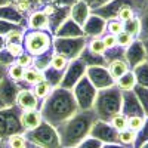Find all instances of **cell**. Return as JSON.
I'll return each mask as SVG.
<instances>
[{
  "instance_id": "obj_29",
  "label": "cell",
  "mask_w": 148,
  "mask_h": 148,
  "mask_svg": "<svg viewBox=\"0 0 148 148\" xmlns=\"http://www.w3.org/2000/svg\"><path fill=\"white\" fill-rule=\"evenodd\" d=\"M64 73L65 71H59V70H55V68H46L43 71L45 74V80L49 82L52 84V88H58L61 86V82H62V77H64Z\"/></svg>"
},
{
  "instance_id": "obj_37",
  "label": "cell",
  "mask_w": 148,
  "mask_h": 148,
  "mask_svg": "<svg viewBox=\"0 0 148 148\" xmlns=\"http://www.w3.org/2000/svg\"><path fill=\"white\" fill-rule=\"evenodd\" d=\"M24 71H25V68H22L21 65L14 62L12 65L8 67V77L12 79L15 83H19L22 80V77H24Z\"/></svg>"
},
{
  "instance_id": "obj_20",
  "label": "cell",
  "mask_w": 148,
  "mask_h": 148,
  "mask_svg": "<svg viewBox=\"0 0 148 148\" xmlns=\"http://www.w3.org/2000/svg\"><path fill=\"white\" fill-rule=\"evenodd\" d=\"M90 9L89 6L86 5L84 2H80V0H77L76 3H74L71 6V10H70V18L77 24V25H80L83 28V25L86 24V21L89 19L90 16Z\"/></svg>"
},
{
  "instance_id": "obj_24",
  "label": "cell",
  "mask_w": 148,
  "mask_h": 148,
  "mask_svg": "<svg viewBox=\"0 0 148 148\" xmlns=\"http://www.w3.org/2000/svg\"><path fill=\"white\" fill-rule=\"evenodd\" d=\"M107 68L111 74V77H113L114 82H117L120 77H123L127 71H130V67L127 65V62L125 61V58H121V59H114V61H111V62L107 64Z\"/></svg>"
},
{
  "instance_id": "obj_4",
  "label": "cell",
  "mask_w": 148,
  "mask_h": 148,
  "mask_svg": "<svg viewBox=\"0 0 148 148\" xmlns=\"http://www.w3.org/2000/svg\"><path fill=\"white\" fill-rule=\"evenodd\" d=\"M22 46L33 58L53 53V36L45 30H25Z\"/></svg>"
},
{
  "instance_id": "obj_23",
  "label": "cell",
  "mask_w": 148,
  "mask_h": 148,
  "mask_svg": "<svg viewBox=\"0 0 148 148\" xmlns=\"http://www.w3.org/2000/svg\"><path fill=\"white\" fill-rule=\"evenodd\" d=\"M82 36H84L83 28L77 25L71 18H68L53 34V37H82Z\"/></svg>"
},
{
  "instance_id": "obj_21",
  "label": "cell",
  "mask_w": 148,
  "mask_h": 148,
  "mask_svg": "<svg viewBox=\"0 0 148 148\" xmlns=\"http://www.w3.org/2000/svg\"><path fill=\"white\" fill-rule=\"evenodd\" d=\"M27 30H45L49 31V19L42 9L34 10L27 16ZM51 33V31H49Z\"/></svg>"
},
{
  "instance_id": "obj_7",
  "label": "cell",
  "mask_w": 148,
  "mask_h": 148,
  "mask_svg": "<svg viewBox=\"0 0 148 148\" xmlns=\"http://www.w3.org/2000/svg\"><path fill=\"white\" fill-rule=\"evenodd\" d=\"M88 45V39L82 37H53V52L65 56L68 61L77 59Z\"/></svg>"
},
{
  "instance_id": "obj_17",
  "label": "cell",
  "mask_w": 148,
  "mask_h": 148,
  "mask_svg": "<svg viewBox=\"0 0 148 148\" xmlns=\"http://www.w3.org/2000/svg\"><path fill=\"white\" fill-rule=\"evenodd\" d=\"M21 111H28V110H40V99L34 95L33 89H19L16 96V104Z\"/></svg>"
},
{
  "instance_id": "obj_22",
  "label": "cell",
  "mask_w": 148,
  "mask_h": 148,
  "mask_svg": "<svg viewBox=\"0 0 148 148\" xmlns=\"http://www.w3.org/2000/svg\"><path fill=\"white\" fill-rule=\"evenodd\" d=\"M9 5H12L21 15H24L25 18L30 14H33L34 10H39L42 8L40 0H9Z\"/></svg>"
},
{
  "instance_id": "obj_36",
  "label": "cell",
  "mask_w": 148,
  "mask_h": 148,
  "mask_svg": "<svg viewBox=\"0 0 148 148\" xmlns=\"http://www.w3.org/2000/svg\"><path fill=\"white\" fill-rule=\"evenodd\" d=\"M25 30H27V28L19 27V28H15V30L9 31V33L5 36V42H6V45H8V43H22V40H24V34H25Z\"/></svg>"
},
{
  "instance_id": "obj_38",
  "label": "cell",
  "mask_w": 148,
  "mask_h": 148,
  "mask_svg": "<svg viewBox=\"0 0 148 148\" xmlns=\"http://www.w3.org/2000/svg\"><path fill=\"white\" fill-rule=\"evenodd\" d=\"M145 142H148V116L145 119V123L141 127V130L136 132V141H135L133 148H141Z\"/></svg>"
},
{
  "instance_id": "obj_25",
  "label": "cell",
  "mask_w": 148,
  "mask_h": 148,
  "mask_svg": "<svg viewBox=\"0 0 148 148\" xmlns=\"http://www.w3.org/2000/svg\"><path fill=\"white\" fill-rule=\"evenodd\" d=\"M79 58L86 64V67H96V65H104V67H107L105 58L101 56V55H96V53L90 52L88 47L83 49V52H82V55H80Z\"/></svg>"
},
{
  "instance_id": "obj_47",
  "label": "cell",
  "mask_w": 148,
  "mask_h": 148,
  "mask_svg": "<svg viewBox=\"0 0 148 148\" xmlns=\"http://www.w3.org/2000/svg\"><path fill=\"white\" fill-rule=\"evenodd\" d=\"M15 58L12 56L6 49H3V51H0V64H3L5 67H9V65H12L15 62Z\"/></svg>"
},
{
  "instance_id": "obj_56",
  "label": "cell",
  "mask_w": 148,
  "mask_h": 148,
  "mask_svg": "<svg viewBox=\"0 0 148 148\" xmlns=\"http://www.w3.org/2000/svg\"><path fill=\"white\" fill-rule=\"evenodd\" d=\"M3 108H6V105L3 104V101H2V98H0V110H3Z\"/></svg>"
},
{
  "instance_id": "obj_50",
  "label": "cell",
  "mask_w": 148,
  "mask_h": 148,
  "mask_svg": "<svg viewBox=\"0 0 148 148\" xmlns=\"http://www.w3.org/2000/svg\"><path fill=\"white\" fill-rule=\"evenodd\" d=\"M80 2H84L86 5L89 6L90 12H92V10H95V9H99V8L105 6L107 3L111 2V0H80Z\"/></svg>"
},
{
  "instance_id": "obj_55",
  "label": "cell",
  "mask_w": 148,
  "mask_h": 148,
  "mask_svg": "<svg viewBox=\"0 0 148 148\" xmlns=\"http://www.w3.org/2000/svg\"><path fill=\"white\" fill-rule=\"evenodd\" d=\"M5 5H9V0H0V6H5Z\"/></svg>"
},
{
  "instance_id": "obj_42",
  "label": "cell",
  "mask_w": 148,
  "mask_h": 148,
  "mask_svg": "<svg viewBox=\"0 0 148 148\" xmlns=\"http://www.w3.org/2000/svg\"><path fill=\"white\" fill-rule=\"evenodd\" d=\"M123 30H125V25H123V22H121L120 19L114 18V19L107 21V33L113 34V36H117V34H120Z\"/></svg>"
},
{
  "instance_id": "obj_6",
  "label": "cell",
  "mask_w": 148,
  "mask_h": 148,
  "mask_svg": "<svg viewBox=\"0 0 148 148\" xmlns=\"http://www.w3.org/2000/svg\"><path fill=\"white\" fill-rule=\"evenodd\" d=\"M16 133H24L21 125V110L16 105L0 110V139L6 141L9 136Z\"/></svg>"
},
{
  "instance_id": "obj_41",
  "label": "cell",
  "mask_w": 148,
  "mask_h": 148,
  "mask_svg": "<svg viewBox=\"0 0 148 148\" xmlns=\"http://www.w3.org/2000/svg\"><path fill=\"white\" fill-rule=\"evenodd\" d=\"M116 40H117V46H120V47H123V49H127L136 39H135L132 34H129V33H126V31H121L120 34L116 36Z\"/></svg>"
},
{
  "instance_id": "obj_3",
  "label": "cell",
  "mask_w": 148,
  "mask_h": 148,
  "mask_svg": "<svg viewBox=\"0 0 148 148\" xmlns=\"http://www.w3.org/2000/svg\"><path fill=\"white\" fill-rule=\"evenodd\" d=\"M123 104V92L117 88V84L107 89H101L96 92V98L93 102V111L96 113L98 120L110 121L116 114L121 113Z\"/></svg>"
},
{
  "instance_id": "obj_57",
  "label": "cell",
  "mask_w": 148,
  "mask_h": 148,
  "mask_svg": "<svg viewBox=\"0 0 148 148\" xmlns=\"http://www.w3.org/2000/svg\"><path fill=\"white\" fill-rule=\"evenodd\" d=\"M0 148H5V141L0 139Z\"/></svg>"
},
{
  "instance_id": "obj_13",
  "label": "cell",
  "mask_w": 148,
  "mask_h": 148,
  "mask_svg": "<svg viewBox=\"0 0 148 148\" xmlns=\"http://www.w3.org/2000/svg\"><path fill=\"white\" fill-rule=\"evenodd\" d=\"M121 114H125L127 119L133 116H145L144 108L138 99V96L135 95L133 90H125L123 92V104H121Z\"/></svg>"
},
{
  "instance_id": "obj_52",
  "label": "cell",
  "mask_w": 148,
  "mask_h": 148,
  "mask_svg": "<svg viewBox=\"0 0 148 148\" xmlns=\"http://www.w3.org/2000/svg\"><path fill=\"white\" fill-rule=\"evenodd\" d=\"M102 148H129V147H125L121 144H104Z\"/></svg>"
},
{
  "instance_id": "obj_44",
  "label": "cell",
  "mask_w": 148,
  "mask_h": 148,
  "mask_svg": "<svg viewBox=\"0 0 148 148\" xmlns=\"http://www.w3.org/2000/svg\"><path fill=\"white\" fill-rule=\"evenodd\" d=\"M15 62H16L18 65H21L22 68H30V67H33V64H34V58H33L30 53L24 52V53H21V55L16 58Z\"/></svg>"
},
{
  "instance_id": "obj_59",
  "label": "cell",
  "mask_w": 148,
  "mask_h": 148,
  "mask_svg": "<svg viewBox=\"0 0 148 148\" xmlns=\"http://www.w3.org/2000/svg\"><path fill=\"white\" fill-rule=\"evenodd\" d=\"M27 148H36V147H34V145H33V144H30V145H28V147H27Z\"/></svg>"
},
{
  "instance_id": "obj_19",
  "label": "cell",
  "mask_w": 148,
  "mask_h": 148,
  "mask_svg": "<svg viewBox=\"0 0 148 148\" xmlns=\"http://www.w3.org/2000/svg\"><path fill=\"white\" fill-rule=\"evenodd\" d=\"M43 80H45L43 71L37 70L34 67H30V68H25V71H24V77L18 83V86H19V89H31V88H34L36 84L42 83Z\"/></svg>"
},
{
  "instance_id": "obj_2",
  "label": "cell",
  "mask_w": 148,
  "mask_h": 148,
  "mask_svg": "<svg viewBox=\"0 0 148 148\" xmlns=\"http://www.w3.org/2000/svg\"><path fill=\"white\" fill-rule=\"evenodd\" d=\"M98 120L96 113L93 108L77 111L71 119L64 121L61 126L56 127V132L59 135V141L62 148H76L82 141L90 135V129Z\"/></svg>"
},
{
  "instance_id": "obj_8",
  "label": "cell",
  "mask_w": 148,
  "mask_h": 148,
  "mask_svg": "<svg viewBox=\"0 0 148 148\" xmlns=\"http://www.w3.org/2000/svg\"><path fill=\"white\" fill-rule=\"evenodd\" d=\"M96 92L98 90L93 88V84L89 82V79L86 77V76L76 86H74L73 93H74V98H76L80 111L90 110L93 107L95 98H96Z\"/></svg>"
},
{
  "instance_id": "obj_14",
  "label": "cell",
  "mask_w": 148,
  "mask_h": 148,
  "mask_svg": "<svg viewBox=\"0 0 148 148\" xmlns=\"http://www.w3.org/2000/svg\"><path fill=\"white\" fill-rule=\"evenodd\" d=\"M125 61L127 62V65L130 67V70H133L136 65L142 64L147 61V53H145V47L144 43L141 40H135L125 52Z\"/></svg>"
},
{
  "instance_id": "obj_28",
  "label": "cell",
  "mask_w": 148,
  "mask_h": 148,
  "mask_svg": "<svg viewBox=\"0 0 148 148\" xmlns=\"http://www.w3.org/2000/svg\"><path fill=\"white\" fill-rule=\"evenodd\" d=\"M116 84H117V88H119L121 92H125V90H133V88L136 86V80H135L133 71H132V70L127 71L125 76L120 77V79L116 82Z\"/></svg>"
},
{
  "instance_id": "obj_33",
  "label": "cell",
  "mask_w": 148,
  "mask_h": 148,
  "mask_svg": "<svg viewBox=\"0 0 148 148\" xmlns=\"http://www.w3.org/2000/svg\"><path fill=\"white\" fill-rule=\"evenodd\" d=\"M123 25H125V30H123V31L132 34L135 39H138V37H139V33H141V21H139L138 16H135V18L126 21V22H123Z\"/></svg>"
},
{
  "instance_id": "obj_11",
  "label": "cell",
  "mask_w": 148,
  "mask_h": 148,
  "mask_svg": "<svg viewBox=\"0 0 148 148\" xmlns=\"http://www.w3.org/2000/svg\"><path fill=\"white\" fill-rule=\"evenodd\" d=\"M86 77L89 79V82L93 84V88L96 90L107 89V88H111V86L116 84V82L111 77L108 68L104 67V65L88 67L86 68Z\"/></svg>"
},
{
  "instance_id": "obj_40",
  "label": "cell",
  "mask_w": 148,
  "mask_h": 148,
  "mask_svg": "<svg viewBox=\"0 0 148 148\" xmlns=\"http://www.w3.org/2000/svg\"><path fill=\"white\" fill-rule=\"evenodd\" d=\"M108 123H110V125L113 126L117 132H121V130L127 129V117H126L125 114H121V113L116 114V116L111 119Z\"/></svg>"
},
{
  "instance_id": "obj_49",
  "label": "cell",
  "mask_w": 148,
  "mask_h": 148,
  "mask_svg": "<svg viewBox=\"0 0 148 148\" xmlns=\"http://www.w3.org/2000/svg\"><path fill=\"white\" fill-rule=\"evenodd\" d=\"M102 42H104V45H105V47L107 49H113V47H116L117 46V40H116V36H113V34H110V33H104L102 34Z\"/></svg>"
},
{
  "instance_id": "obj_26",
  "label": "cell",
  "mask_w": 148,
  "mask_h": 148,
  "mask_svg": "<svg viewBox=\"0 0 148 148\" xmlns=\"http://www.w3.org/2000/svg\"><path fill=\"white\" fill-rule=\"evenodd\" d=\"M135 74V80H136V84L144 86V88H148V61L136 65L133 70Z\"/></svg>"
},
{
  "instance_id": "obj_5",
  "label": "cell",
  "mask_w": 148,
  "mask_h": 148,
  "mask_svg": "<svg viewBox=\"0 0 148 148\" xmlns=\"http://www.w3.org/2000/svg\"><path fill=\"white\" fill-rule=\"evenodd\" d=\"M25 138L37 148H62L56 129L46 121H43L39 127L25 132Z\"/></svg>"
},
{
  "instance_id": "obj_35",
  "label": "cell",
  "mask_w": 148,
  "mask_h": 148,
  "mask_svg": "<svg viewBox=\"0 0 148 148\" xmlns=\"http://www.w3.org/2000/svg\"><path fill=\"white\" fill-rule=\"evenodd\" d=\"M139 21H141V33H139V37L138 40L144 42L148 39V6L139 14Z\"/></svg>"
},
{
  "instance_id": "obj_43",
  "label": "cell",
  "mask_w": 148,
  "mask_h": 148,
  "mask_svg": "<svg viewBox=\"0 0 148 148\" xmlns=\"http://www.w3.org/2000/svg\"><path fill=\"white\" fill-rule=\"evenodd\" d=\"M145 119L144 116H133V117H129L127 119V129L133 130V132H138L141 130V127L144 126L145 123Z\"/></svg>"
},
{
  "instance_id": "obj_58",
  "label": "cell",
  "mask_w": 148,
  "mask_h": 148,
  "mask_svg": "<svg viewBox=\"0 0 148 148\" xmlns=\"http://www.w3.org/2000/svg\"><path fill=\"white\" fill-rule=\"evenodd\" d=\"M141 148H148V142H145V144H144V145H142Z\"/></svg>"
},
{
  "instance_id": "obj_10",
  "label": "cell",
  "mask_w": 148,
  "mask_h": 148,
  "mask_svg": "<svg viewBox=\"0 0 148 148\" xmlns=\"http://www.w3.org/2000/svg\"><path fill=\"white\" fill-rule=\"evenodd\" d=\"M45 15L49 19V31L53 36L58 28L70 18V10L71 6H58V5H45L43 9Z\"/></svg>"
},
{
  "instance_id": "obj_18",
  "label": "cell",
  "mask_w": 148,
  "mask_h": 148,
  "mask_svg": "<svg viewBox=\"0 0 148 148\" xmlns=\"http://www.w3.org/2000/svg\"><path fill=\"white\" fill-rule=\"evenodd\" d=\"M43 123V117L40 110H28V111H21V125L24 129V133L39 127Z\"/></svg>"
},
{
  "instance_id": "obj_34",
  "label": "cell",
  "mask_w": 148,
  "mask_h": 148,
  "mask_svg": "<svg viewBox=\"0 0 148 148\" xmlns=\"http://www.w3.org/2000/svg\"><path fill=\"white\" fill-rule=\"evenodd\" d=\"M133 92H135V95L138 96V99H139V102H141V105L144 108L145 116H148V88H144V86L136 84L133 88Z\"/></svg>"
},
{
  "instance_id": "obj_27",
  "label": "cell",
  "mask_w": 148,
  "mask_h": 148,
  "mask_svg": "<svg viewBox=\"0 0 148 148\" xmlns=\"http://www.w3.org/2000/svg\"><path fill=\"white\" fill-rule=\"evenodd\" d=\"M30 145L28 139L25 138V133L12 135L5 141V148H27Z\"/></svg>"
},
{
  "instance_id": "obj_60",
  "label": "cell",
  "mask_w": 148,
  "mask_h": 148,
  "mask_svg": "<svg viewBox=\"0 0 148 148\" xmlns=\"http://www.w3.org/2000/svg\"><path fill=\"white\" fill-rule=\"evenodd\" d=\"M36 148H37V147H36Z\"/></svg>"
},
{
  "instance_id": "obj_1",
  "label": "cell",
  "mask_w": 148,
  "mask_h": 148,
  "mask_svg": "<svg viewBox=\"0 0 148 148\" xmlns=\"http://www.w3.org/2000/svg\"><path fill=\"white\" fill-rule=\"evenodd\" d=\"M77 111L80 110L73 90L61 88V86L52 89V92L49 93L46 99L42 101L40 105L43 121L49 123L55 129L62 125L64 121H67L68 119H71Z\"/></svg>"
},
{
  "instance_id": "obj_53",
  "label": "cell",
  "mask_w": 148,
  "mask_h": 148,
  "mask_svg": "<svg viewBox=\"0 0 148 148\" xmlns=\"http://www.w3.org/2000/svg\"><path fill=\"white\" fill-rule=\"evenodd\" d=\"M6 46V42H5V36H0V51H3Z\"/></svg>"
},
{
  "instance_id": "obj_51",
  "label": "cell",
  "mask_w": 148,
  "mask_h": 148,
  "mask_svg": "<svg viewBox=\"0 0 148 148\" xmlns=\"http://www.w3.org/2000/svg\"><path fill=\"white\" fill-rule=\"evenodd\" d=\"M8 76V67H5L3 64H0V82Z\"/></svg>"
},
{
  "instance_id": "obj_31",
  "label": "cell",
  "mask_w": 148,
  "mask_h": 148,
  "mask_svg": "<svg viewBox=\"0 0 148 148\" xmlns=\"http://www.w3.org/2000/svg\"><path fill=\"white\" fill-rule=\"evenodd\" d=\"M135 141H136V132H133L130 129H125V130L119 132V144L133 148Z\"/></svg>"
},
{
  "instance_id": "obj_39",
  "label": "cell",
  "mask_w": 148,
  "mask_h": 148,
  "mask_svg": "<svg viewBox=\"0 0 148 148\" xmlns=\"http://www.w3.org/2000/svg\"><path fill=\"white\" fill-rule=\"evenodd\" d=\"M68 62H70V61H68L65 56H62V55H59V53H55V52H53L52 59H51V65H49V67H51V68H55V70H59V71H65Z\"/></svg>"
},
{
  "instance_id": "obj_16",
  "label": "cell",
  "mask_w": 148,
  "mask_h": 148,
  "mask_svg": "<svg viewBox=\"0 0 148 148\" xmlns=\"http://www.w3.org/2000/svg\"><path fill=\"white\" fill-rule=\"evenodd\" d=\"M107 31V21L102 18L90 14L89 19L83 25V33L86 39H95V37H102V34Z\"/></svg>"
},
{
  "instance_id": "obj_32",
  "label": "cell",
  "mask_w": 148,
  "mask_h": 148,
  "mask_svg": "<svg viewBox=\"0 0 148 148\" xmlns=\"http://www.w3.org/2000/svg\"><path fill=\"white\" fill-rule=\"evenodd\" d=\"M86 47H88L90 52H93V53H96V55H101V56H104V53H105V51H107V47H105V45H104V42H102L101 37L88 39V45H86Z\"/></svg>"
},
{
  "instance_id": "obj_12",
  "label": "cell",
  "mask_w": 148,
  "mask_h": 148,
  "mask_svg": "<svg viewBox=\"0 0 148 148\" xmlns=\"http://www.w3.org/2000/svg\"><path fill=\"white\" fill-rule=\"evenodd\" d=\"M89 136L101 141L102 144H119V132L108 121H102V120L95 121Z\"/></svg>"
},
{
  "instance_id": "obj_30",
  "label": "cell",
  "mask_w": 148,
  "mask_h": 148,
  "mask_svg": "<svg viewBox=\"0 0 148 148\" xmlns=\"http://www.w3.org/2000/svg\"><path fill=\"white\" fill-rule=\"evenodd\" d=\"M33 89V92H34V95L39 98L40 101H43V99H46V98L49 96V93L52 92V89H55V88H52V84L49 83V82H46V80H43L42 83H39V84H36L34 88H31Z\"/></svg>"
},
{
  "instance_id": "obj_9",
  "label": "cell",
  "mask_w": 148,
  "mask_h": 148,
  "mask_svg": "<svg viewBox=\"0 0 148 148\" xmlns=\"http://www.w3.org/2000/svg\"><path fill=\"white\" fill-rule=\"evenodd\" d=\"M86 68H88V67H86V64L83 62L80 58L70 61L67 68H65L62 82H61V88H65V89L73 90L74 86H76L86 76Z\"/></svg>"
},
{
  "instance_id": "obj_46",
  "label": "cell",
  "mask_w": 148,
  "mask_h": 148,
  "mask_svg": "<svg viewBox=\"0 0 148 148\" xmlns=\"http://www.w3.org/2000/svg\"><path fill=\"white\" fill-rule=\"evenodd\" d=\"M102 142L101 141H98V139H95V138H92V136H88L84 141H82L76 148H102Z\"/></svg>"
},
{
  "instance_id": "obj_45",
  "label": "cell",
  "mask_w": 148,
  "mask_h": 148,
  "mask_svg": "<svg viewBox=\"0 0 148 148\" xmlns=\"http://www.w3.org/2000/svg\"><path fill=\"white\" fill-rule=\"evenodd\" d=\"M5 49L6 51L14 56L15 59L21 55V53H24L25 51H24V46H22V43H8L6 46H5Z\"/></svg>"
},
{
  "instance_id": "obj_15",
  "label": "cell",
  "mask_w": 148,
  "mask_h": 148,
  "mask_svg": "<svg viewBox=\"0 0 148 148\" xmlns=\"http://www.w3.org/2000/svg\"><path fill=\"white\" fill-rule=\"evenodd\" d=\"M19 92V86L8 76L0 82V98L6 107H14L16 104V96Z\"/></svg>"
},
{
  "instance_id": "obj_54",
  "label": "cell",
  "mask_w": 148,
  "mask_h": 148,
  "mask_svg": "<svg viewBox=\"0 0 148 148\" xmlns=\"http://www.w3.org/2000/svg\"><path fill=\"white\" fill-rule=\"evenodd\" d=\"M144 43V47H145V53H147V61H148V39L142 42Z\"/></svg>"
},
{
  "instance_id": "obj_48",
  "label": "cell",
  "mask_w": 148,
  "mask_h": 148,
  "mask_svg": "<svg viewBox=\"0 0 148 148\" xmlns=\"http://www.w3.org/2000/svg\"><path fill=\"white\" fill-rule=\"evenodd\" d=\"M21 25H16V24H12V22H8V21H2L0 19V36H6L9 31L15 30V28H19ZM24 28V27H22Z\"/></svg>"
}]
</instances>
